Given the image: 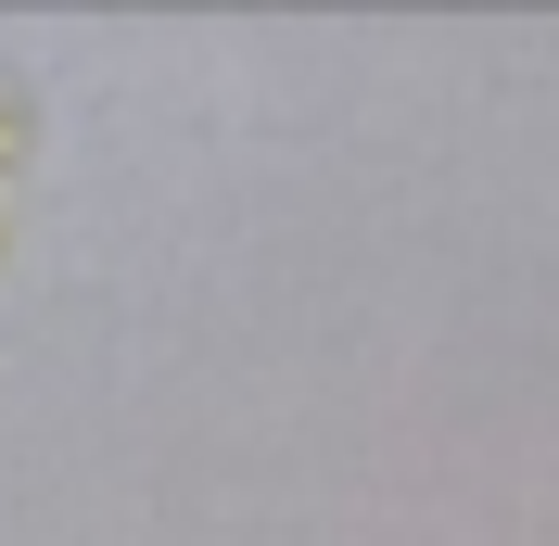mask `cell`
Returning a JSON list of instances; mask_svg holds the SVG:
<instances>
[{
    "label": "cell",
    "instance_id": "1",
    "mask_svg": "<svg viewBox=\"0 0 559 546\" xmlns=\"http://www.w3.org/2000/svg\"><path fill=\"white\" fill-rule=\"evenodd\" d=\"M0 140H13V115H0Z\"/></svg>",
    "mask_w": 559,
    "mask_h": 546
}]
</instances>
